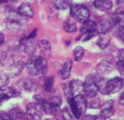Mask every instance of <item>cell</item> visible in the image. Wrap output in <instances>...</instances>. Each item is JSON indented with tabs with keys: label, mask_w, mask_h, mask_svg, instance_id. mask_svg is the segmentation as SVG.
<instances>
[{
	"label": "cell",
	"mask_w": 124,
	"mask_h": 120,
	"mask_svg": "<svg viewBox=\"0 0 124 120\" xmlns=\"http://www.w3.org/2000/svg\"><path fill=\"white\" fill-rule=\"evenodd\" d=\"M28 74L31 76H43L48 71L46 59L40 56H32L26 65Z\"/></svg>",
	"instance_id": "cell-1"
},
{
	"label": "cell",
	"mask_w": 124,
	"mask_h": 120,
	"mask_svg": "<svg viewBox=\"0 0 124 120\" xmlns=\"http://www.w3.org/2000/svg\"><path fill=\"white\" fill-rule=\"evenodd\" d=\"M69 104L73 116L76 118L82 117V115L85 112L87 108V101L84 94H78L72 97L69 99Z\"/></svg>",
	"instance_id": "cell-2"
},
{
	"label": "cell",
	"mask_w": 124,
	"mask_h": 120,
	"mask_svg": "<svg viewBox=\"0 0 124 120\" xmlns=\"http://www.w3.org/2000/svg\"><path fill=\"white\" fill-rule=\"evenodd\" d=\"M70 14L78 22H83L86 21L90 16V12L86 6L80 4H72L70 5Z\"/></svg>",
	"instance_id": "cell-3"
},
{
	"label": "cell",
	"mask_w": 124,
	"mask_h": 120,
	"mask_svg": "<svg viewBox=\"0 0 124 120\" xmlns=\"http://www.w3.org/2000/svg\"><path fill=\"white\" fill-rule=\"evenodd\" d=\"M98 92V87L94 81V74L87 75L84 82V95L86 98L93 99L95 98Z\"/></svg>",
	"instance_id": "cell-4"
},
{
	"label": "cell",
	"mask_w": 124,
	"mask_h": 120,
	"mask_svg": "<svg viewBox=\"0 0 124 120\" xmlns=\"http://www.w3.org/2000/svg\"><path fill=\"white\" fill-rule=\"evenodd\" d=\"M124 82L121 77H114L106 82V95L119 92L122 87Z\"/></svg>",
	"instance_id": "cell-5"
},
{
	"label": "cell",
	"mask_w": 124,
	"mask_h": 120,
	"mask_svg": "<svg viewBox=\"0 0 124 120\" xmlns=\"http://www.w3.org/2000/svg\"><path fill=\"white\" fill-rule=\"evenodd\" d=\"M26 112H27V115L32 119H40L43 114L41 106L37 102L29 103L26 107Z\"/></svg>",
	"instance_id": "cell-6"
},
{
	"label": "cell",
	"mask_w": 124,
	"mask_h": 120,
	"mask_svg": "<svg viewBox=\"0 0 124 120\" xmlns=\"http://www.w3.org/2000/svg\"><path fill=\"white\" fill-rule=\"evenodd\" d=\"M20 51L26 56L32 55L36 50V43L33 41L32 39L25 38L21 41L20 44Z\"/></svg>",
	"instance_id": "cell-7"
},
{
	"label": "cell",
	"mask_w": 124,
	"mask_h": 120,
	"mask_svg": "<svg viewBox=\"0 0 124 120\" xmlns=\"http://www.w3.org/2000/svg\"><path fill=\"white\" fill-rule=\"evenodd\" d=\"M114 101L111 99L108 101L104 102L102 105H101V112H100V116L102 118H109L111 117L112 115L114 114Z\"/></svg>",
	"instance_id": "cell-8"
},
{
	"label": "cell",
	"mask_w": 124,
	"mask_h": 120,
	"mask_svg": "<svg viewBox=\"0 0 124 120\" xmlns=\"http://www.w3.org/2000/svg\"><path fill=\"white\" fill-rule=\"evenodd\" d=\"M112 25H113V22L112 19L102 18L96 23V30L98 31V33H106L112 29Z\"/></svg>",
	"instance_id": "cell-9"
},
{
	"label": "cell",
	"mask_w": 124,
	"mask_h": 120,
	"mask_svg": "<svg viewBox=\"0 0 124 120\" xmlns=\"http://www.w3.org/2000/svg\"><path fill=\"white\" fill-rule=\"evenodd\" d=\"M19 94L20 92L16 89H14L12 87H7V88L0 90V99L5 100L11 98H16Z\"/></svg>",
	"instance_id": "cell-10"
},
{
	"label": "cell",
	"mask_w": 124,
	"mask_h": 120,
	"mask_svg": "<svg viewBox=\"0 0 124 120\" xmlns=\"http://www.w3.org/2000/svg\"><path fill=\"white\" fill-rule=\"evenodd\" d=\"M113 70H114V66L108 61H102L98 64L97 67H96V71L100 75L108 74L110 73H112Z\"/></svg>",
	"instance_id": "cell-11"
},
{
	"label": "cell",
	"mask_w": 124,
	"mask_h": 120,
	"mask_svg": "<svg viewBox=\"0 0 124 120\" xmlns=\"http://www.w3.org/2000/svg\"><path fill=\"white\" fill-rule=\"evenodd\" d=\"M93 6L96 9L102 12H108L112 9V0H94Z\"/></svg>",
	"instance_id": "cell-12"
},
{
	"label": "cell",
	"mask_w": 124,
	"mask_h": 120,
	"mask_svg": "<svg viewBox=\"0 0 124 120\" xmlns=\"http://www.w3.org/2000/svg\"><path fill=\"white\" fill-rule=\"evenodd\" d=\"M19 15L24 16V17H29V18H32L34 16V12L31 6L27 3H23L18 7L17 9Z\"/></svg>",
	"instance_id": "cell-13"
},
{
	"label": "cell",
	"mask_w": 124,
	"mask_h": 120,
	"mask_svg": "<svg viewBox=\"0 0 124 120\" xmlns=\"http://www.w3.org/2000/svg\"><path fill=\"white\" fill-rule=\"evenodd\" d=\"M72 65H73V62L71 59H66L65 63L63 64L61 67V71H60V75H61V78L63 80H67L68 77L70 76Z\"/></svg>",
	"instance_id": "cell-14"
},
{
	"label": "cell",
	"mask_w": 124,
	"mask_h": 120,
	"mask_svg": "<svg viewBox=\"0 0 124 120\" xmlns=\"http://www.w3.org/2000/svg\"><path fill=\"white\" fill-rule=\"evenodd\" d=\"M73 97L78 94H84V83L80 80H73L70 82Z\"/></svg>",
	"instance_id": "cell-15"
},
{
	"label": "cell",
	"mask_w": 124,
	"mask_h": 120,
	"mask_svg": "<svg viewBox=\"0 0 124 120\" xmlns=\"http://www.w3.org/2000/svg\"><path fill=\"white\" fill-rule=\"evenodd\" d=\"M110 42H111V37L108 34V32H106V33H99V37H98V40H97V45H98L100 49H106L109 46Z\"/></svg>",
	"instance_id": "cell-16"
},
{
	"label": "cell",
	"mask_w": 124,
	"mask_h": 120,
	"mask_svg": "<svg viewBox=\"0 0 124 120\" xmlns=\"http://www.w3.org/2000/svg\"><path fill=\"white\" fill-rule=\"evenodd\" d=\"M7 27L9 28L10 30L15 31V30H18L21 28V26L23 25L21 20L17 17V16H9L7 19Z\"/></svg>",
	"instance_id": "cell-17"
},
{
	"label": "cell",
	"mask_w": 124,
	"mask_h": 120,
	"mask_svg": "<svg viewBox=\"0 0 124 120\" xmlns=\"http://www.w3.org/2000/svg\"><path fill=\"white\" fill-rule=\"evenodd\" d=\"M97 31L96 30V22H94L93 21L88 20L83 22L82 25L80 28L81 33H85V32H91V31Z\"/></svg>",
	"instance_id": "cell-18"
},
{
	"label": "cell",
	"mask_w": 124,
	"mask_h": 120,
	"mask_svg": "<svg viewBox=\"0 0 124 120\" xmlns=\"http://www.w3.org/2000/svg\"><path fill=\"white\" fill-rule=\"evenodd\" d=\"M9 116L11 119L16 120H21V119H28L27 115L23 113L22 110H20L18 108H13L9 111Z\"/></svg>",
	"instance_id": "cell-19"
},
{
	"label": "cell",
	"mask_w": 124,
	"mask_h": 120,
	"mask_svg": "<svg viewBox=\"0 0 124 120\" xmlns=\"http://www.w3.org/2000/svg\"><path fill=\"white\" fill-rule=\"evenodd\" d=\"M38 46L40 48V51L43 53L46 56L50 55V53H51V46H50V43L47 40H40L38 42Z\"/></svg>",
	"instance_id": "cell-20"
},
{
	"label": "cell",
	"mask_w": 124,
	"mask_h": 120,
	"mask_svg": "<svg viewBox=\"0 0 124 120\" xmlns=\"http://www.w3.org/2000/svg\"><path fill=\"white\" fill-rule=\"evenodd\" d=\"M63 29H64V31L68 32V33H72V32H76L78 31V26H77V23L73 19H68L64 22Z\"/></svg>",
	"instance_id": "cell-21"
},
{
	"label": "cell",
	"mask_w": 124,
	"mask_h": 120,
	"mask_svg": "<svg viewBox=\"0 0 124 120\" xmlns=\"http://www.w3.org/2000/svg\"><path fill=\"white\" fill-rule=\"evenodd\" d=\"M113 24L121 25L124 24V11L122 10H117L111 17Z\"/></svg>",
	"instance_id": "cell-22"
},
{
	"label": "cell",
	"mask_w": 124,
	"mask_h": 120,
	"mask_svg": "<svg viewBox=\"0 0 124 120\" xmlns=\"http://www.w3.org/2000/svg\"><path fill=\"white\" fill-rule=\"evenodd\" d=\"M1 63L5 66H9L10 67L15 63V58H14L12 52L6 51L4 53V55L2 56V58H1Z\"/></svg>",
	"instance_id": "cell-23"
},
{
	"label": "cell",
	"mask_w": 124,
	"mask_h": 120,
	"mask_svg": "<svg viewBox=\"0 0 124 120\" xmlns=\"http://www.w3.org/2000/svg\"><path fill=\"white\" fill-rule=\"evenodd\" d=\"M53 6L59 10H66L71 5V0H52Z\"/></svg>",
	"instance_id": "cell-24"
},
{
	"label": "cell",
	"mask_w": 124,
	"mask_h": 120,
	"mask_svg": "<svg viewBox=\"0 0 124 120\" xmlns=\"http://www.w3.org/2000/svg\"><path fill=\"white\" fill-rule=\"evenodd\" d=\"M10 67H11L10 74H12L13 75H17L23 71L24 65L23 62H17V63H14Z\"/></svg>",
	"instance_id": "cell-25"
},
{
	"label": "cell",
	"mask_w": 124,
	"mask_h": 120,
	"mask_svg": "<svg viewBox=\"0 0 124 120\" xmlns=\"http://www.w3.org/2000/svg\"><path fill=\"white\" fill-rule=\"evenodd\" d=\"M23 88L28 92H34L38 89V85L31 80H26L23 82Z\"/></svg>",
	"instance_id": "cell-26"
},
{
	"label": "cell",
	"mask_w": 124,
	"mask_h": 120,
	"mask_svg": "<svg viewBox=\"0 0 124 120\" xmlns=\"http://www.w3.org/2000/svg\"><path fill=\"white\" fill-rule=\"evenodd\" d=\"M53 86H54V77L50 76L46 78L44 82V90L47 92H50L53 89Z\"/></svg>",
	"instance_id": "cell-27"
},
{
	"label": "cell",
	"mask_w": 124,
	"mask_h": 120,
	"mask_svg": "<svg viewBox=\"0 0 124 120\" xmlns=\"http://www.w3.org/2000/svg\"><path fill=\"white\" fill-rule=\"evenodd\" d=\"M73 52H74L75 60H76V61H80L81 59L83 58V56H84L85 50L82 47L78 46V47H76V48H75Z\"/></svg>",
	"instance_id": "cell-28"
},
{
	"label": "cell",
	"mask_w": 124,
	"mask_h": 120,
	"mask_svg": "<svg viewBox=\"0 0 124 120\" xmlns=\"http://www.w3.org/2000/svg\"><path fill=\"white\" fill-rule=\"evenodd\" d=\"M98 31H91V32H85V33H82V36L81 37H78V40H81L82 41H87V40L93 39V37H95L98 35Z\"/></svg>",
	"instance_id": "cell-29"
},
{
	"label": "cell",
	"mask_w": 124,
	"mask_h": 120,
	"mask_svg": "<svg viewBox=\"0 0 124 120\" xmlns=\"http://www.w3.org/2000/svg\"><path fill=\"white\" fill-rule=\"evenodd\" d=\"M63 91H64V94H65V96L67 97L68 101H69V99L73 97L70 82H69V83H66L63 84Z\"/></svg>",
	"instance_id": "cell-30"
},
{
	"label": "cell",
	"mask_w": 124,
	"mask_h": 120,
	"mask_svg": "<svg viewBox=\"0 0 124 120\" xmlns=\"http://www.w3.org/2000/svg\"><path fill=\"white\" fill-rule=\"evenodd\" d=\"M117 66H118L120 70H124V49H121L118 53Z\"/></svg>",
	"instance_id": "cell-31"
},
{
	"label": "cell",
	"mask_w": 124,
	"mask_h": 120,
	"mask_svg": "<svg viewBox=\"0 0 124 120\" xmlns=\"http://www.w3.org/2000/svg\"><path fill=\"white\" fill-rule=\"evenodd\" d=\"M49 101L53 105V106H56V107H59L61 105L62 99L60 98V96L59 95H53L50 97V99H49Z\"/></svg>",
	"instance_id": "cell-32"
},
{
	"label": "cell",
	"mask_w": 124,
	"mask_h": 120,
	"mask_svg": "<svg viewBox=\"0 0 124 120\" xmlns=\"http://www.w3.org/2000/svg\"><path fill=\"white\" fill-rule=\"evenodd\" d=\"M116 36L124 42V25L121 24L118 25L117 30H116Z\"/></svg>",
	"instance_id": "cell-33"
},
{
	"label": "cell",
	"mask_w": 124,
	"mask_h": 120,
	"mask_svg": "<svg viewBox=\"0 0 124 120\" xmlns=\"http://www.w3.org/2000/svg\"><path fill=\"white\" fill-rule=\"evenodd\" d=\"M93 99L89 102V104L87 103V106H89V107L92 108H99L100 107H101L100 100L99 99H94V98H93Z\"/></svg>",
	"instance_id": "cell-34"
},
{
	"label": "cell",
	"mask_w": 124,
	"mask_h": 120,
	"mask_svg": "<svg viewBox=\"0 0 124 120\" xmlns=\"http://www.w3.org/2000/svg\"><path fill=\"white\" fill-rule=\"evenodd\" d=\"M62 117H63L64 119H72L73 118L72 115L69 113V110L67 108H65L62 110Z\"/></svg>",
	"instance_id": "cell-35"
},
{
	"label": "cell",
	"mask_w": 124,
	"mask_h": 120,
	"mask_svg": "<svg viewBox=\"0 0 124 120\" xmlns=\"http://www.w3.org/2000/svg\"><path fill=\"white\" fill-rule=\"evenodd\" d=\"M99 117H97V116H92V115H85L84 117H83V119H98Z\"/></svg>",
	"instance_id": "cell-36"
},
{
	"label": "cell",
	"mask_w": 124,
	"mask_h": 120,
	"mask_svg": "<svg viewBox=\"0 0 124 120\" xmlns=\"http://www.w3.org/2000/svg\"><path fill=\"white\" fill-rule=\"evenodd\" d=\"M36 35H37V29H34L27 38H28V39H33V38L36 37Z\"/></svg>",
	"instance_id": "cell-37"
},
{
	"label": "cell",
	"mask_w": 124,
	"mask_h": 120,
	"mask_svg": "<svg viewBox=\"0 0 124 120\" xmlns=\"http://www.w3.org/2000/svg\"><path fill=\"white\" fill-rule=\"evenodd\" d=\"M4 41H5V35L2 32H0V46L4 43Z\"/></svg>",
	"instance_id": "cell-38"
},
{
	"label": "cell",
	"mask_w": 124,
	"mask_h": 120,
	"mask_svg": "<svg viewBox=\"0 0 124 120\" xmlns=\"http://www.w3.org/2000/svg\"><path fill=\"white\" fill-rule=\"evenodd\" d=\"M120 103L124 106V92H122V94L121 95V97H120Z\"/></svg>",
	"instance_id": "cell-39"
},
{
	"label": "cell",
	"mask_w": 124,
	"mask_h": 120,
	"mask_svg": "<svg viewBox=\"0 0 124 120\" xmlns=\"http://www.w3.org/2000/svg\"><path fill=\"white\" fill-rule=\"evenodd\" d=\"M117 4H124V0H116Z\"/></svg>",
	"instance_id": "cell-40"
},
{
	"label": "cell",
	"mask_w": 124,
	"mask_h": 120,
	"mask_svg": "<svg viewBox=\"0 0 124 120\" xmlns=\"http://www.w3.org/2000/svg\"><path fill=\"white\" fill-rule=\"evenodd\" d=\"M0 58H1V52H0Z\"/></svg>",
	"instance_id": "cell-41"
},
{
	"label": "cell",
	"mask_w": 124,
	"mask_h": 120,
	"mask_svg": "<svg viewBox=\"0 0 124 120\" xmlns=\"http://www.w3.org/2000/svg\"><path fill=\"white\" fill-rule=\"evenodd\" d=\"M0 90H1V87H0Z\"/></svg>",
	"instance_id": "cell-42"
}]
</instances>
